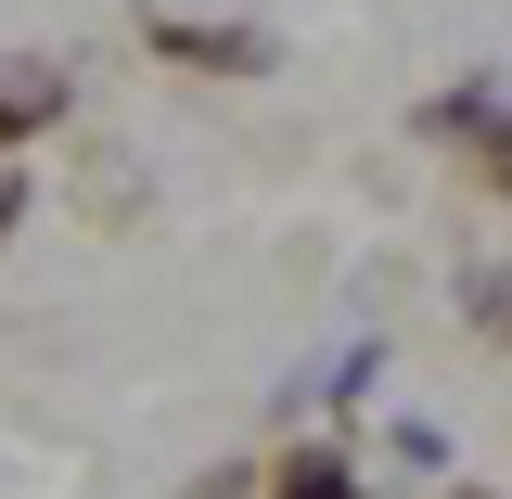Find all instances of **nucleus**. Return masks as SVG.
I'll list each match as a JSON object with an SVG mask.
<instances>
[{"instance_id": "nucleus-2", "label": "nucleus", "mask_w": 512, "mask_h": 499, "mask_svg": "<svg viewBox=\"0 0 512 499\" xmlns=\"http://www.w3.org/2000/svg\"><path fill=\"white\" fill-rule=\"evenodd\" d=\"M0 218H13V180H0Z\"/></svg>"}, {"instance_id": "nucleus-1", "label": "nucleus", "mask_w": 512, "mask_h": 499, "mask_svg": "<svg viewBox=\"0 0 512 499\" xmlns=\"http://www.w3.org/2000/svg\"><path fill=\"white\" fill-rule=\"evenodd\" d=\"M282 499H346V474H333V461H295V487Z\"/></svg>"}]
</instances>
